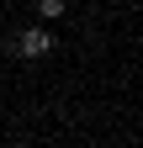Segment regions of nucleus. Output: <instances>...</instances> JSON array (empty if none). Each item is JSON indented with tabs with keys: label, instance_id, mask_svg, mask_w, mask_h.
Wrapping results in <instances>:
<instances>
[{
	"label": "nucleus",
	"instance_id": "f257e3e1",
	"mask_svg": "<svg viewBox=\"0 0 143 148\" xmlns=\"http://www.w3.org/2000/svg\"><path fill=\"white\" fill-rule=\"evenodd\" d=\"M16 53H21V58H48L53 53V32L48 27H27L21 37H16Z\"/></svg>",
	"mask_w": 143,
	"mask_h": 148
},
{
	"label": "nucleus",
	"instance_id": "f03ea898",
	"mask_svg": "<svg viewBox=\"0 0 143 148\" xmlns=\"http://www.w3.org/2000/svg\"><path fill=\"white\" fill-rule=\"evenodd\" d=\"M37 16H43V21H58V16H64V0H37Z\"/></svg>",
	"mask_w": 143,
	"mask_h": 148
}]
</instances>
